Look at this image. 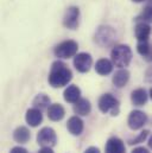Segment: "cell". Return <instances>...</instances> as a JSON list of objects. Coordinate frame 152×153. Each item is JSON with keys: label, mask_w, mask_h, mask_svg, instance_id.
I'll return each mask as SVG.
<instances>
[{"label": "cell", "mask_w": 152, "mask_h": 153, "mask_svg": "<svg viewBox=\"0 0 152 153\" xmlns=\"http://www.w3.org/2000/svg\"><path fill=\"white\" fill-rule=\"evenodd\" d=\"M25 120L31 127H37L38 125L42 122V120H43L42 111L38 109V108H35V107L29 109L26 112V115H25Z\"/></svg>", "instance_id": "14"}, {"label": "cell", "mask_w": 152, "mask_h": 153, "mask_svg": "<svg viewBox=\"0 0 152 153\" xmlns=\"http://www.w3.org/2000/svg\"><path fill=\"white\" fill-rule=\"evenodd\" d=\"M77 50H78V44L75 40L68 39V40H64V42L60 43L55 48L54 52H55L56 57L62 58V59H67V58H70V57H75L77 55Z\"/></svg>", "instance_id": "3"}, {"label": "cell", "mask_w": 152, "mask_h": 153, "mask_svg": "<svg viewBox=\"0 0 152 153\" xmlns=\"http://www.w3.org/2000/svg\"><path fill=\"white\" fill-rule=\"evenodd\" d=\"M32 105H34L35 108H38L40 111L42 109H45V108H49V106H50V99L45 94H38L37 96L34 99Z\"/></svg>", "instance_id": "22"}, {"label": "cell", "mask_w": 152, "mask_h": 153, "mask_svg": "<svg viewBox=\"0 0 152 153\" xmlns=\"http://www.w3.org/2000/svg\"><path fill=\"white\" fill-rule=\"evenodd\" d=\"M137 51L148 61L152 59V46L149 43V40H143V42H138L137 45Z\"/></svg>", "instance_id": "21"}, {"label": "cell", "mask_w": 152, "mask_h": 153, "mask_svg": "<svg viewBox=\"0 0 152 153\" xmlns=\"http://www.w3.org/2000/svg\"><path fill=\"white\" fill-rule=\"evenodd\" d=\"M150 97H151V100H152V88L150 89Z\"/></svg>", "instance_id": "31"}, {"label": "cell", "mask_w": 152, "mask_h": 153, "mask_svg": "<svg viewBox=\"0 0 152 153\" xmlns=\"http://www.w3.org/2000/svg\"><path fill=\"white\" fill-rule=\"evenodd\" d=\"M148 135H149V131H143V132H142L137 138H134V139L130 140V141H128V144H130V145H137V144L144 143V140L148 138Z\"/></svg>", "instance_id": "24"}, {"label": "cell", "mask_w": 152, "mask_h": 153, "mask_svg": "<svg viewBox=\"0 0 152 153\" xmlns=\"http://www.w3.org/2000/svg\"><path fill=\"white\" fill-rule=\"evenodd\" d=\"M38 153H54V151H52L51 147H42V149L38 151Z\"/></svg>", "instance_id": "28"}, {"label": "cell", "mask_w": 152, "mask_h": 153, "mask_svg": "<svg viewBox=\"0 0 152 153\" xmlns=\"http://www.w3.org/2000/svg\"><path fill=\"white\" fill-rule=\"evenodd\" d=\"M99 109L105 114L110 113L111 115L115 116L119 114L120 103L118 99H115L112 94H104L99 99Z\"/></svg>", "instance_id": "4"}, {"label": "cell", "mask_w": 152, "mask_h": 153, "mask_svg": "<svg viewBox=\"0 0 152 153\" xmlns=\"http://www.w3.org/2000/svg\"><path fill=\"white\" fill-rule=\"evenodd\" d=\"M92 111V105L87 99H80L77 102L74 103V112L75 114L81 116H87Z\"/></svg>", "instance_id": "19"}, {"label": "cell", "mask_w": 152, "mask_h": 153, "mask_svg": "<svg viewBox=\"0 0 152 153\" xmlns=\"http://www.w3.org/2000/svg\"><path fill=\"white\" fill-rule=\"evenodd\" d=\"M132 153H150L149 152V150L148 149H145V147H137V149H134Z\"/></svg>", "instance_id": "26"}, {"label": "cell", "mask_w": 152, "mask_h": 153, "mask_svg": "<svg viewBox=\"0 0 152 153\" xmlns=\"http://www.w3.org/2000/svg\"><path fill=\"white\" fill-rule=\"evenodd\" d=\"M83 121L76 115V116H72L68 122H67V128L69 131L70 134L73 135H80L83 132Z\"/></svg>", "instance_id": "13"}, {"label": "cell", "mask_w": 152, "mask_h": 153, "mask_svg": "<svg viewBox=\"0 0 152 153\" xmlns=\"http://www.w3.org/2000/svg\"><path fill=\"white\" fill-rule=\"evenodd\" d=\"M137 20H138V23H139V22H143V23H149V22H151L152 20V1L149 2V4L145 6V8H144L143 12L140 13V16L137 18Z\"/></svg>", "instance_id": "23"}, {"label": "cell", "mask_w": 152, "mask_h": 153, "mask_svg": "<svg viewBox=\"0 0 152 153\" xmlns=\"http://www.w3.org/2000/svg\"><path fill=\"white\" fill-rule=\"evenodd\" d=\"M148 97H149V96H148V93H146V90L143 89V88H138V89L133 90L132 94H131L132 103H133L134 106H138V107L144 106V105L148 102Z\"/></svg>", "instance_id": "18"}, {"label": "cell", "mask_w": 152, "mask_h": 153, "mask_svg": "<svg viewBox=\"0 0 152 153\" xmlns=\"http://www.w3.org/2000/svg\"><path fill=\"white\" fill-rule=\"evenodd\" d=\"M66 115V111L62 105L52 103L48 108V116L51 121H61Z\"/></svg>", "instance_id": "12"}, {"label": "cell", "mask_w": 152, "mask_h": 153, "mask_svg": "<svg viewBox=\"0 0 152 153\" xmlns=\"http://www.w3.org/2000/svg\"><path fill=\"white\" fill-rule=\"evenodd\" d=\"M132 1H134V2H143V1H145V0H132Z\"/></svg>", "instance_id": "30"}, {"label": "cell", "mask_w": 152, "mask_h": 153, "mask_svg": "<svg viewBox=\"0 0 152 153\" xmlns=\"http://www.w3.org/2000/svg\"><path fill=\"white\" fill-rule=\"evenodd\" d=\"M105 151L106 153H126V147L121 139L113 137L106 143Z\"/></svg>", "instance_id": "10"}, {"label": "cell", "mask_w": 152, "mask_h": 153, "mask_svg": "<svg viewBox=\"0 0 152 153\" xmlns=\"http://www.w3.org/2000/svg\"><path fill=\"white\" fill-rule=\"evenodd\" d=\"M10 153H28V151L24 149V147H20V146H17V147H13Z\"/></svg>", "instance_id": "25"}, {"label": "cell", "mask_w": 152, "mask_h": 153, "mask_svg": "<svg viewBox=\"0 0 152 153\" xmlns=\"http://www.w3.org/2000/svg\"><path fill=\"white\" fill-rule=\"evenodd\" d=\"M149 147L152 150V137L150 138V140H149Z\"/></svg>", "instance_id": "29"}, {"label": "cell", "mask_w": 152, "mask_h": 153, "mask_svg": "<svg viewBox=\"0 0 152 153\" xmlns=\"http://www.w3.org/2000/svg\"><path fill=\"white\" fill-rule=\"evenodd\" d=\"M37 143L42 147H54L57 143L56 132L51 127H43L37 134Z\"/></svg>", "instance_id": "5"}, {"label": "cell", "mask_w": 152, "mask_h": 153, "mask_svg": "<svg viewBox=\"0 0 152 153\" xmlns=\"http://www.w3.org/2000/svg\"><path fill=\"white\" fill-rule=\"evenodd\" d=\"M150 33H151V26H150L148 23L139 22V23L136 25L134 35H136V37H137V39H138V42L149 40Z\"/></svg>", "instance_id": "11"}, {"label": "cell", "mask_w": 152, "mask_h": 153, "mask_svg": "<svg viewBox=\"0 0 152 153\" xmlns=\"http://www.w3.org/2000/svg\"><path fill=\"white\" fill-rule=\"evenodd\" d=\"M128 79H130V71H128L127 69H125V68H120V69L114 74L112 81H113L115 87L122 88V87H125V85L127 84Z\"/></svg>", "instance_id": "15"}, {"label": "cell", "mask_w": 152, "mask_h": 153, "mask_svg": "<svg viewBox=\"0 0 152 153\" xmlns=\"http://www.w3.org/2000/svg\"><path fill=\"white\" fill-rule=\"evenodd\" d=\"M112 62L115 67L118 68H126L132 59V50L128 45L120 44L115 45L111 51Z\"/></svg>", "instance_id": "2"}, {"label": "cell", "mask_w": 152, "mask_h": 153, "mask_svg": "<svg viewBox=\"0 0 152 153\" xmlns=\"http://www.w3.org/2000/svg\"><path fill=\"white\" fill-rule=\"evenodd\" d=\"M95 37L100 45H107L113 40L114 31L110 26H101V27H99Z\"/></svg>", "instance_id": "9"}, {"label": "cell", "mask_w": 152, "mask_h": 153, "mask_svg": "<svg viewBox=\"0 0 152 153\" xmlns=\"http://www.w3.org/2000/svg\"><path fill=\"white\" fill-rule=\"evenodd\" d=\"M73 78V73L68 65L61 61L52 63L50 74H49V84L52 88H62L67 85Z\"/></svg>", "instance_id": "1"}, {"label": "cell", "mask_w": 152, "mask_h": 153, "mask_svg": "<svg viewBox=\"0 0 152 153\" xmlns=\"http://www.w3.org/2000/svg\"><path fill=\"white\" fill-rule=\"evenodd\" d=\"M84 153H100V150L98 149V147H94V146H90V147H88Z\"/></svg>", "instance_id": "27"}, {"label": "cell", "mask_w": 152, "mask_h": 153, "mask_svg": "<svg viewBox=\"0 0 152 153\" xmlns=\"http://www.w3.org/2000/svg\"><path fill=\"white\" fill-rule=\"evenodd\" d=\"M31 138V133L28 129V127L25 126H19L14 132H13V139L19 143V144H25L30 140Z\"/></svg>", "instance_id": "20"}, {"label": "cell", "mask_w": 152, "mask_h": 153, "mask_svg": "<svg viewBox=\"0 0 152 153\" xmlns=\"http://www.w3.org/2000/svg\"><path fill=\"white\" fill-rule=\"evenodd\" d=\"M113 62L107 59V58H101L96 62L95 64V70L99 75H102V76H106L108 74L112 73L113 70Z\"/></svg>", "instance_id": "16"}, {"label": "cell", "mask_w": 152, "mask_h": 153, "mask_svg": "<svg viewBox=\"0 0 152 153\" xmlns=\"http://www.w3.org/2000/svg\"><path fill=\"white\" fill-rule=\"evenodd\" d=\"M93 64V58L89 53L87 52H81L77 53L74 57V67L77 71L80 73H87L90 70Z\"/></svg>", "instance_id": "7"}, {"label": "cell", "mask_w": 152, "mask_h": 153, "mask_svg": "<svg viewBox=\"0 0 152 153\" xmlns=\"http://www.w3.org/2000/svg\"><path fill=\"white\" fill-rule=\"evenodd\" d=\"M63 96H64V100L69 103H75L77 102L80 99H81V90L80 88L75 85V84H72L69 85L64 93H63Z\"/></svg>", "instance_id": "17"}, {"label": "cell", "mask_w": 152, "mask_h": 153, "mask_svg": "<svg viewBox=\"0 0 152 153\" xmlns=\"http://www.w3.org/2000/svg\"><path fill=\"white\" fill-rule=\"evenodd\" d=\"M146 121H148V115L142 111H132L127 119L128 127L133 131L143 128L144 125L146 123Z\"/></svg>", "instance_id": "6"}, {"label": "cell", "mask_w": 152, "mask_h": 153, "mask_svg": "<svg viewBox=\"0 0 152 153\" xmlns=\"http://www.w3.org/2000/svg\"><path fill=\"white\" fill-rule=\"evenodd\" d=\"M80 23V10L76 6H72L67 10L64 18H63V25L67 29L70 30H75L78 26Z\"/></svg>", "instance_id": "8"}]
</instances>
